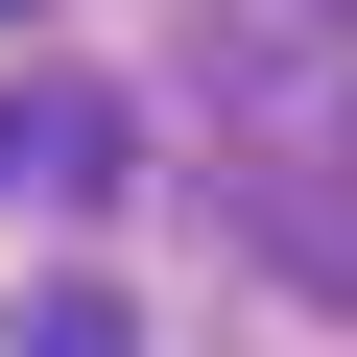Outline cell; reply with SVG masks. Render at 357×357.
I'll return each mask as SVG.
<instances>
[{
    "label": "cell",
    "mask_w": 357,
    "mask_h": 357,
    "mask_svg": "<svg viewBox=\"0 0 357 357\" xmlns=\"http://www.w3.org/2000/svg\"><path fill=\"white\" fill-rule=\"evenodd\" d=\"M0 191H119V119L96 96H0Z\"/></svg>",
    "instance_id": "obj_1"
}]
</instances>
